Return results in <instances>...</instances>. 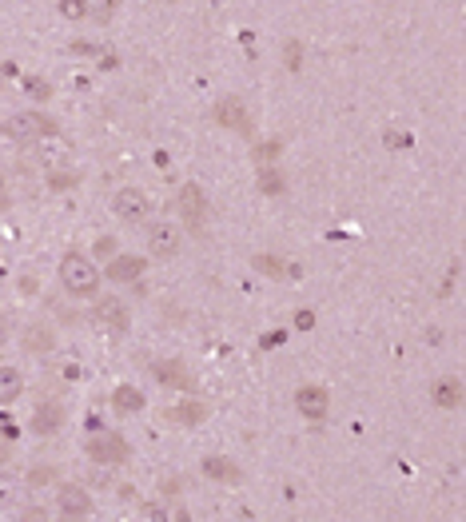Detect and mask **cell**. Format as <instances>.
I'll return each mask as SVG.
<instances>
[{
	"mask_svg": "<svg viewBox=\"0 0 466 522\" xmlns=\"http://www.w3.org/2000/svg\"><path fill=\"white\" fill-rule=\"evenodd\" d=\"M387 148H410V136H399V132H387Z\"/></svg>",
	"mask_w": 466,
	"mask_h": 522,
	"instance_id": "603a6c76",
	"label": "cell"
},
{
	"mask_svg": "<svg viewBox=\"0 0 466 522\" xmlns=\"http://www.w3.org/2000/svg\"><path fill=\"white\" fill-rule=\"evenodd\" d=\"M64 427V407L60 403H40L32 415V431L36 434H57Z\"/></svg>",
	"mask_w": 466,
	"mask_h": 522,
	"instance_id": "5bb4252c",
	"label": "cell"
},
{
	"mask_svg": "<svg viewBox=\"0 0 466 522\" xmlns=\"http://www.w3.org/2000/svg\"><path fill=\"white\" fill-rule=\"evenodd\" d=\"M203 475L212 478V483H223V486H240L243 483V471L235 466L232 459H223V454H212V459H203Z\"/></svg>",
	"mask_w": 466,
	"mask_h": 522,
	"instance_id": "7c38bea8",
	"label": "cell"
},
{
	"mask_svg": "<svg viewBox=\"0 0 466 522\" xmlns=\"http://www.w3.org/2000/svg\"><path fill=\"white\" fill-rule=\"evenodd\" d=\"M311 323H316V315H311V311H299V315H295V328H299V331H307Z\"/></svg>",
	"mask_w": 466,
	"mask_h": 522,
	"instance_id": "cb8c5ba5",
	"label": "cell"
},
{
	"mask_svg": "<svg viewBox=\"0 0 466 522\" xmlns=\"http://www.w3.org/2000/svg\"><path fill=\"white\" fill-rule=\"evenodd\" d=\"M168 419L180 423V427H200V423L208 419V407H203V403H180V407L168 411Z\"/></svg>",
	"mask_w": 466,
	"mask_h": 522,
	"instance_id": "e0dca14e",
	"label": "cell"
},
{
	"mask_svg": "<svg viewBox=\"0 0 466 522\" xmlns=\"http://www.w3.org/2000/svg\"><path fill=\"white\" fill-rule=\"evenodd\" d=\"M8 204V192H5V180H0V208H5Z\"/></svg>",
	"mask_w": 466,
	"mask_h": 522,
	"instance_id": "4316f807",
	"label": "cell"
},
{
	"mask_svg": "<svg viewBox=\"0 0 466 522\" xmlns=\"http://www.w3.org/2000/svg\"><path fill=\"white\" fill-rule=\"evenodd\" d=\"M25 347H28L32 355H48V351H52V331L45 328V323L28 328V331H25Z\"/></svg>",
	"mask_w": 466,
	"mask_h": 522,
	"instance_id": "ffe728a7",
	"label": "cell"
},
{
	"mask_svg": "<svg viewBox=\"0 0 466 522\" xmlns=\"http://www.w3.org/2000/svg\"><path fill=\"white\" fill-rule=\"evenodd\" d=\"M100 284H104V271L96 267L88 256L68 252L60 259V287L68 291L72 299H96L100 296Z\"/></svg>",
	"mask_w": 466,
	"mask_h": 522,
	"instance_id": "6da1fadb",
	"label": "cell"
},
{
	"mask_svg": "<svg viewBox=\"0 0 466 522\" xmlns=\"http://www.w3.org/2000/svg\"><path fill=\"white\" fill-rule=\"evenodd\" d=\"M96 319H100V328L124 335L128 331V308L116 296H104L100 303H96Z\"/></svg>",
	"mask_w": 466,
	"mask_h": 522,
	"instance_id": "8fae6325",
	"label": "cell"
},
{
	"mask_svg": "<svg viewBox=\"0 0 466 522\" xmlns=\"http://www.w3.org/2000/svg\"><path fill=\"white\" fill-rule=\"evenodd\" d=\"M287 68H291V72L299 68V45H287Z\"/></svg>",
	"mask_w": 466,
	"mask_h": 522,
	"instance_id": "d4e9b609",
	"label": "cell"
},
{
	"mask_svg": "<svg viewBox=\"0 0 466 522\" xmlns=\"http://www.w3.org/2000/svg\"><path fill=\"white\" fill-rule=\"evenodd\" d=\"M148 252L156 259H176L183 252V232L171 220H156L148 227Z\"/></svg>",
	"mask_w": 466,
	"mask_h": 522,
	"instance_id": "7a4b0ae2",
	"label": "cell"
},
{
	"mask_svg": "<svg viewBox=\"0 0 466 522\" xmlns=\"http://www.w3.org/2000/svg\"><path fill=\"white\" fill-rule=\"evenodd\" d=\"M8 132L16 140H40V136H57V120L40 116V112H16L8 120Z\"/></svg>",
	"mask_w": 466,
	"mask_h": 522,
	"instance_id": "277c9868",
	"label": "cell"
},
{
	"mask_svg": "<svg viewBox=\"0 0 466 522\" xmlns=\"http://www.w3.org/2000/svg\"><path fill=\"white\" fill-rule=\"evenodd\" d=\"M151 371H156L160 383L171 387V391H188V387H192V383H188V371H183L180 363H156Z\"/></svg>",
	"mask_w": 466,
	"mask_h": 522,
	"instance_id": "ac0fdd59",
	"label": "cell"
},
{
	"mask_svg": "<svg viewBox=\"0 0 466 522\" xmlns=\"http://www.w3.org/2000/svg\"><path fill=\"white\" fill-rule=\"evenodd\" d=\"M112 212L120 215L124 224H148L151 204H148V195L140 192V188H120V192L112 195Z\"/></svg>",
	"mask_w": 466,
	"mask_h": 522,
	"instance_id": "3957f363",
	"label": "cell"
},
{
	"mask_svg": "<svg viewBox=\"0 0 466 522\" xmlns=\"http://www.w3.org/2000/svg\"><path fill=\"white\" fill-rule=\"evenodd\" d=\"M20 395H25V375L16 367H0V407L16 403Z\"/></svg>",
	"mask_w": 466,
	"mask_h": 522,
	"instance_id": "9a60e30c",
	"label": "cell"
},
{
	"mask_svg": "<svg viewBox=\"0 0 466 522\" xmlns=\"http://www.w3.org/2000/svg\"><path fill=\"white\" fill-rule=\"evenodd\" d=\"M60 13L64 16H72V20H80L84 13H80V0H60Z\"/></svg>",
	"mask_w": 466,
	"mask_h": 522,
	"instance_id": "7402d4cb",
	"label": "cell"
},
{
	"mask_svg": "<svg viewBox=\"0 0 466 522\" xmlns=\"http://www.w3.org/2000/svg\"><path fill=\"white\" fill-rule=\"evenodd\" d=\"M80 13H84V20H92V25H108V20L116 16V0H80Z\"/></svg>",
	"mask_w": 466,
	"mask_h": 522,
	"instance_id": "d6986e66",
	"label": "cell"
},
{
	"mask_svg": "<svg viewBox=\"0 0 466 522\" xmlns=\"http://www.w3.org/2000/svg\"><path fill=\"white\" fill-rule=\"evenodd\" d=\"M112 407L120 411V415H140V411H144V395H140L136 387H116L112 391Z\"/></svg>",
	"mask_w": 466,
	"mask_h": 522,
	"instance_id": "2e32d148",
	"label": "cell"
},
{
	"mask_svg": "<svg viewBox=\"0 0 466 522\" xmlns=\"http://www.w3.org/2000/svg\"><path fill=\"white\" fill-rule=\"evenodd\" d=\"M327 407H331V399L319 383H303L295 391V411L303 419H327Z\"/></svg>",
	"mask_w": 466,
	"mask_h": 522,
	"instance_id": "5b68a950",
	"label": "cell"
},
{
	"mask_svg": "<svg viewBox=\"0 0 466 522\" xmlns=\"http://www.w3.org/2000/svg\"><path fill=\"white\" fill-rule=\"evenodd\" d=\"M215 124L232 128V132H240V136H252V116H247V108L235 100V96H227L223 104H215Z\"/></svg>",
	"mask_w": 466,
	"mask_h": 522,
	"instance_id": "ba28073f",
	"label": "cell"
},
{
	"mask_svg": "<svg viewBox=\"0 0 466 522\" xmlns=\"http://www.w3.org/2000/svg\"><path fill=\"white\" fill-rule=\"evenodd\" d=\"M430 399H435V407H442V411H459L462 407V383L459 379H439V383L430 387Z\"/></svg>",
	"mask_w": 466,
	"mask_h": 522,
	"instance_id": "4fadbf2b",
	"label": "cell"
},
{
	"mask_svg": "<svg viewBox=\"0 0 466 522\" xmlns=\"http://www.w3.org/2000/svg\"><path fill=\"white\" fill-rule=\"evenodd\" d=\"M144 271H148L144 256H116L112 264L104 267V279H108V284H136Z\"/></svg>",
	"mask_w": 466,
	"mask_h": 522,
	"instance_id": "52a82bcc",
	"label": "cell"
},
{
	"mask_svg": "<svg viewBox=\"0 0 466 522\" xmlns=\"http://www.w3.org/2000/svg\"><path fill=\"white\" fill-rule=\"evenodd\" d=\"M259 188H264V195H279L284 192V176H279L275 168H264L259 172Z\"/></svg>",
	"mask_w": 466,
	"mask_h": 522,
	"instance_id": "44dd1931",
	"label": "cell"
},
{
	"mask_svg": "<svg viewBox=\"0 0 466 522\" xmlns=\"http://www.w3.org/2000/svg\"><path fill=\"white\" fill-rule=\"evenodd\" d=\"M5 335H8V315H0V343H5Z\"/></svg>",
	"mask_w": 466,
	"mask_h": 522,
	"instance_id": "484cf974",
	"label": "cell"
},
{
	"mask_svg": "<svg viewBox=\"0 0 466 522\" xmlns=\"http://www.w3.org/2000/svg\"><path fill=\"white\" fill-rule=\"evenodd\" d=\"M92 498L88 491H80V486H60L57 495V515L60 518H92Z\"/></svg>",
	"mask_w": 466,
	"mask_h": 522,
	"instance_id": "8992f818",
	"label": "cell"
},
{
	"mask_svg": "<svg viewBox=\"0 0 466 522\" xmlns=\"http://www.w3.org/2000/svg\"><path fill=\"white\" fill-rule=\"evenodd\" d=\"M88 459L92 463H124L128 459V443L120 434H96L88 443Z\"/></svg>",
	"mask_w": 466,
	"mask_h": 522,
	"instance_id": "9c48e42d",
	"label": "cell"
},
{
	"mask_svg": "<svg viewBox=\"0 0 466 522\" xmlns=\"http://www.w3.org/2000/svg\"><path fill=\"white\" fill-rule=\"evenodd\" d=\"M180 212L192 227H203V215H208V200H203L200 183H183L180 188Z\"/></svg>",
	"mask_w": 466,
	"mask_h": 522,
	"instance_id": "30bf717a",
	"label": "cell"
}]
</instances>
